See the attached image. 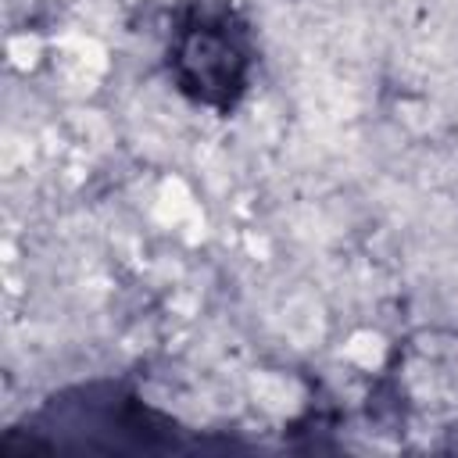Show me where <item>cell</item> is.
<instances>
[{
  "label": "cell",
  "instance_id": "1",
  "mask_svg": "<svg viewBox=\"0 0 458 458\" xmlns=\"http://www.w3.org/2000/svg\"><path fill=\"white\" fill-rule=\"evenodd\" d=\"M165 68L186 100L225 114L250 86V25L229 0H182L168 29Z\"/></svg>",
  "mask_w": 458,
  "mask_h": 458
}]
</instances>
